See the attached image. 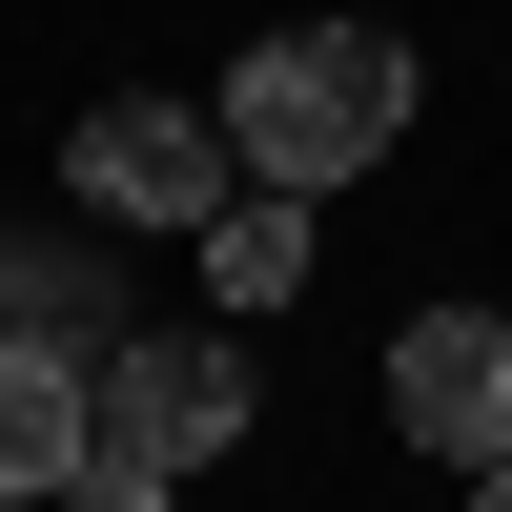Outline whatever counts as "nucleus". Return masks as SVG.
I'll use <instances>...</instances> for the list:
<instances>
[{
	"instance_id": "nucleus-4",
	"label": "nucleus",
	"mask_w": 512,
	"mask_h": 512,
	"mask_svg": "<svg viewBox=\"0 0 512 512\" xmlns=\"http://www.w3.org/2000/svg\"><path fill=\"white\" fill-rule=\"evenodd\" d=\"M390 431L451 451V472H492L512 451V308H410L390 328Z\"/></svg>"
},
{
	"instance_id": "nucleus-3",
	"label": "nucleus",
	"mask_w": 512,
	"mask_h": 512,
	"mask_svg": "<svg viewBox=\"0 0 512 512\" xmlns=\"http://www.w3.org/2000/svg\"><path fill=\"white\" fill-rule=\"evenodd\" d=\"M62 185L103 205V226L205 246V205H226L246 164H226V103H185V82H123V103H82V123H62Z\"/></svg>"
},
{
	"instance_id": "nucleus-8",
	"label": "nucleus",
	"mask_w": 512,
	"mask_h": 512,
	"mask_svg": "<svg viewBox=\"0 0 512 512\" xmlns=\"http://www.w3.org/2000/svg\"><path fill=\"white\" fill-rule=\"evenodd\" d=\"M472 512H512V451H492V472H472Z\"/></svg>"
},
{
	"instance_id": "nucleus-5",
	"label": "nucleus",
	"mask_w": 512,
	"mask_h": 512,
	"mask_svg": "<svg viewBox=\"0 0 512 512\" xmlns=\"http://www.w3.org/2000/svg\"><path fill=\"white\" fill-rule=\"evenodd\" d=\"M62 472H82V349L0 328V512H62Z\"/></svg>"
},
{
	"instance_id": "nucleus-7",
	"label": "nucleus",
	"mask_w": 512,
	"mask_h": 512,
	"mask_svg": "<svg viewBox=\"0 0 512 512\" xmlns=\"http://www.w3.org/2000/svg\"><path fill=\"white\" fill-rule=\"evenodd\" d=\"M205 287H226V308H287V287H308V205H287V185H226V205H205Z\"/></svg>"
},
{
	"instance_id": "nucleus-6",
	"label": "nucleus",
	"mask_w": 512,
	"mask_h": 512,
	"mask_svg": "<svg viewBox=\"0 0 512 512\" xmlns=\"http://www.w3.org/2000/svg\"><path fill=\"white\" fill-rule=\"evenodd\" d=\"M0 328L103 369V349H123V267H103V246H0Z\"/></svg>"
},
{
	"instance_id": "nucleus-1",
	"label": "nucleus",
	"mask_w": 512,
	"mask_h": 512,
	"mask_svg": "<svg viewBox=\"0 0 512 512\" xmlns=\"http://www.w3.org/2000/svg\"><path fill=\"white\" fill-rule=\"evenodd\" d=\"M390 144H410V41L390 21H287V41L226 62V164H246V185L328 205V185H369Z\"/></svg>"
},
{
	"instance_id": "nucleus-2",
	"label": "nucleus",
	"mask_w": 512,
	"mask_h": 512,
	"mask_svg": "<svg viewBox=\"0 0 512 512\" xmlns=\"http://www.w3.org/2000/svg\"><path fill=\"white\" fill-rule=\"evenodd\" d=\"M226 451H246V349L123 328V349L82 369V472H62V512H164L185 472H226Z\"/></svg>"
}]
</instances>
